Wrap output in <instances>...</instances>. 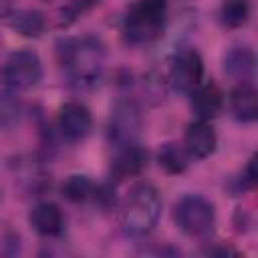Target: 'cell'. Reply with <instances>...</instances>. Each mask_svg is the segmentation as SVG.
<instances>
[{"label": "cell", "instance_id": "obj_12", "mask_svg": "<svg viewBox=\"0 0 258 258\" xmlns=\"http://www.w3.org/2000/svg\"><path fill=\"white\" fill-rule=\"evenodd\" d=\"M224 73L238 81V83H250L254 79L256 71V56L250 46H232L222 56Z\"/></svg>", "mask_w": 258, "mask_h": 258}, {"label": "cell", "instance_id": "obj_19", "mask_svg": "<svg viewBox=\"0 0 258 258\" xmlns=\"http://www.w3.org/2000/svg\"><path fill=\"white\" fill-rule=\"evenodd\" d=\"M99 0H69V4L60 10L58 16V26H69L73 24L79 16H83L85 12H89L93 6H97Z\"/></svg>", "mask_w": 258, "mask_h": 258}, {"label": "cell", "instance_id": "obj_4", "mask_svg": "<svg viewBox=\"0 0 258 258\" xmlns=\"http://www.w3.org/2000/svg\"><path fill=\"white\" fill-rule=\"evenodd\" d=\"M173 218L183 234L191 238H204L214 230L216 208L208 198L200 194H187L177 200L173 208Z\"/></svg>", "mask_w": 258, "mask_h": 258}, {"label": "cell", "instance_id": "obj_10", "mask_svg": "<svg viewBox=\"0 0 258 258\" xmlns=\"http://www.w3.org/2000/svg\"><path fill=\"white\" fill-rule=\"evenodd\" d=\"M181 145L185 147V151L191 159H206L216 151L218 135H216L214 127L210 125V121L196 119L194 123L187 125Z\"/></svg>", "mask_w": 258, "mask_h": 258}, {"label": "cell", "instance_id": "obj_9", "mask_svg": "<svg viewBox=\"0 0 258 258\" xmlns=\"http://www.w3.org/2000/svg\"><path fill=\"white\" fill-rule=\"evenodd\" d=\"M147 159L149 153L139 141L115 147V155L111 157V177L115 181L135 177L147 167Z\"/></svg>", "mask_w": 258, "mask_h": 258}, {"label": "cell", "instance_id": "obj_21", "mask_svg": "<svg viewBox=\"0 0 258 258\" xmlns=\"http://www.w3.org/2000/svg\"><path fill=\"white\" fill-rule=\"evenodd\" d=\"M256 181H258V171H256V155H252L250 159H248V163H246V167H244V173H242V183L250 189V187H254L256 185Z\"/></svg>", "mask_w": 258, "mask_h": 258}, {"label": "cell", "instance_id": "obj_1", "mask_svg": "<svg viewBox=\"0 0 258 258\" xmlns=\"http://www.w3.org/2000/svg\"><path fill=\"white\" fill-rule=\"evenodd\" d=\"M58 62L77 91L95 89L105 73V46L95 36H67L56 44Z\"/></svg>", "mask_w": 258, "mask_h": 258}, {"label": "cell", "instance_id": "obj_8", "mask_svg": "<svg viewBox=\"0 0 258 258\" xmlns=\"http://www.w3.org/2000/svg\"><path fill=\"white\" fill-rule=\"evenodd\" d=\"M58 129L64 139L77 143L83 141L93 129V115L87 105L79 101H69L58 111Z\"/></svg>", "mask_w": 258, "mask_h": 258}, {"label": "cell", "instance_id": "obj_6", "mask_svg": "<svg viewBox=\"0 0 258 258\" xmlns=\"http://www.w3.org/2000/svg\"><path fill=\"white\" fill-rule=\"evenodd\" d=\"M143 129V115L133 99H117L109 113L107 135L113 147L137 143Z\"/></svg>", "mask_w": 258, "mask_h": 258}, {"label": "cell", "instance_id": "obj_18", "mask_svg": "<svg viewBox=\"0 0 258 258\" xmlns=\"http://www.w3.org/2000/svg\"><path fill=\"white\" fill-rule=\"evenodd\" d=\"M250 18L248 0H226L220 8V22L226 28H242Z\"/></svg>", "mask_w": 258, "mask_h": 258}, {"label": "cell", "instance_id": "obj_5", "mask_svg": "<svg viewBox=\"0 0 258 258\" xmlns=\"http://www.w3.org/2000/svg\"><path fill=\"white\" fill-rule=\"evenodd\" d=\"M40 79H42V62L40 56L30 48H20L10 52L0 71L2 85L14 93L36 87Z\"/></svg>", "mask_w": 258, "mask_h": 258}, {"label": "cell", "instance_id": "obj_7", "mask_svg": "<svg viewBox=\"0 0 258 258\" xmlns=\"http://www.w3.org/2000/svg\"><path fill=\"white\" fill-rule=\"evenodd\" d=\"M167 81L169 85L189 95L204 81V60L194 48H177L167 62Z\"/></svg>", "mask_w": 258, "mask_h": 258}, {"label": "cell", "instance_id": "obj_3", "mask_svg": "<svg viewBox=\"0 0 258 258\" xmlns=\"http://www.w3.org/2000/svg\"><path fill=\"white\" fill-rule=\"evenodd\" d=\"M167 24V0H135L123 20V38L129 44L155 42Z\"/></svg>", "mask_w": 258, "mask_h": 258}, {"label": "cell", "instance_id": "obj_22", "mask_svg": "<svg viewBox=\"0 0 258 258\" xmlns=\"http://www.w3.org/2000/svg\"><path fill=\"white\" fill-rule=\"evenodd\" d=\"M14 12V2L12 0H0V18H8Z\"/></svg>", "mask_w": 258, "mask_h": 258}, {"label": "cell", "instance_id": "obj_11", "mask_svg": "<svg viewBox=\"0 0 258 258\" xmlns=\"http://www.w3.org/2000/svg\"><path fill=\"white\" fill-rule=\"evenodd\" d=\"M189 105L196 115V119L210 121L218 117L224 109V93L222 89L212 81H202L191 93H189Z\"/></svg>", "mask_w": 258, "mask_h": 258}, {"label": "cell", "instance_id": "obj_20", "mask_svg": "<svg viewBox=\"0 0 258 258\" xmlns=\"http://www.w3.org/2000/svg\"><path fill=\"white\" fill-rule=\"evenodd\" d=\"M22 107L12 95H0V127H10L18 121Z\"/></svg>", "mask_w": 258, "mask_h": 258}, {"label": "cell", "instance_id": "obj_2", "mask_svg": "<svg viewBox=\"0 0 258 258\" xmlns=\"http://www.w3.org/2000/svg\"><path fill=\"white\" fill-rule=\"evenodd\" d=\"M161 196L151 183H135L119 206V222L125 232L145 236L155 230L161 218Z\"/></svg>", "mask_w": 258, "mask_h": 258}, {"label": "cell", "instance_id": "obj_15", "mask_svg": "<svg viewBox=\"0 0 258 258\" xmlns=\"http://www.w3.org/2000/svg\"><path fill=\"white\" fill-rule=\"evenodd\" d=\"M8 26L24 38H38L46 30V18L38 10H14L8 16Z\"/></svg>", "mask_w": 258, "mask_h": 258}, {"label": "cell", "instance_id": "obj_13", "mask_svg": "<svg viewBox=\"0 0 258 258\" xmlns=\"http://www.w3.org/2000/svg\"><path fill=\"white\" fill-rule=\"evenodd\" d=\"M228 103L238 123H254L258 119V93L252 83H238L230 91Z\"/></svg>", "mask_w": 258, "mask_h": 258}, {"label": "cell", "instance_id": "obj_17", "mask_svg": "<svg viewBox=\"0 0 258 258\" xmlns=\"http://www.w3.org/2000/svg\"><path fill=\"white\" fill-rule=\"evenodd\" d=\"M95 189H97V185L93 183V179L89 175H83V173L69 175L60 187L62 198L71 204H85L87 200L95 198Z\"/></svg>", "mask_w": 258, "mask_h": 258}, {"label": "cell", "instance_id": "obj_23", "mask_svg": "<svg viewBox=\"0 0 258 258\" xmlns=\"http://www.w3.org/2000/svg\"><path fill=\"white\" fill-rule=\"evenodd\" d=\"M210 254H216V256H232V254H236V250H232V248H214V250H208Z\"/></svg>", "mask_w": 258, "mask_h": 258}, {"label": "cell", "instance_id": "obj_14", "mask_svg": "<svg viewBox=\"0 0 258 258\" xmlns=\"http://www.w3.org/2000/svg\"><path fill=\"white\" fill-rule=\"evenodd\" d=\"M30 226L46 238L58 236L64 228V216L60 212V208L52 202H38L32 210H30Z\"/></svg>", "mask_w": 258, "mask_h": 258}, {"label": "cell", "instance_id": "obj_16", "mask_svg": "<svg viewBox=\"0 0 258 258\" xmlns=\"http://www.w3.org/2000/svg\"><path fill=\"white\" fill-rule=\"evenodd\" d=\"M191 157L187 155L185 147L181 143H173V141H167L163 143L159 149H157V163L159 167L169 173V175H179L187 169Z\"/></svg>", "mask_w": 258, "mask_h": 258}]
</instances>
